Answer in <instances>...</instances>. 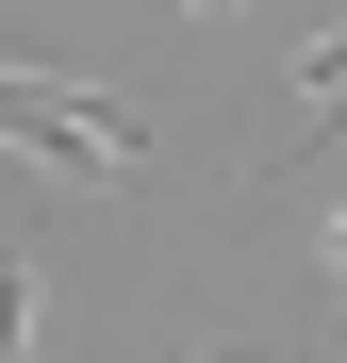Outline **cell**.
<instances>
[{
    "mask_svg": "<svg viewBox=\"0 0 347 363\" xmlns=\"http://www.w3.org/2000/svg\"><path fill=\"white\" fill-rule=\"evenodd\" d=\"M0 363H33V264H0Z\"/></svg>",
    "mask_w": 347,
    "mask_h": 363,
    "instance_id": "cell-2",
    "label": "cell"
},
{
    "mask_svg": "<svg viewBox=\"0 0 347 363\" xmlns=\"http://www.w3.org/2000/svg\"><path fill=\"white\" fill-rule=\"evenodd\" d=\"M0 149H33V165H99V182H133L149 165V133L116 99H67V83H17L0 67Z\"/></svg>",
    "mask_w": 347,
    "mask_h": 363,
    "instance_id": "cell-1",
    "label": "cell"
},
{
    "mask_svg": "<svg viewBox=\"0 0 347 363\" xmlns=\"http://www.w3.org/2000/svg\"><path fill=\"white\" fill-rule=\"evenodd\" d=\"M199 17H231V0H199Z\"/></svg>",
    "mask_w": 347,
    "mask_h": 363,
    "instance_id": "cell-3",
    "label": "cell"
}]
</instances>
